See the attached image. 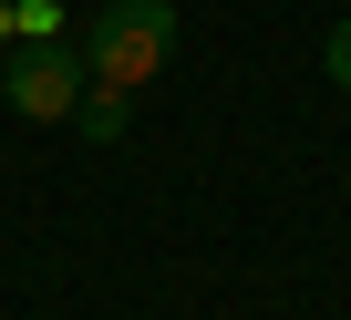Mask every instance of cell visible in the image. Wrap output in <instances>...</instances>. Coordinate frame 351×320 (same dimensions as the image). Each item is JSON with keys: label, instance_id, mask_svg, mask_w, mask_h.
Here are the masks:
<instances>
[{"label": "cell", "instance_id": "obj_1", "mask_svg": "<svg viewBox=\"0 0 351 320\" xmlns=\"http://www.w3.org/2000/svg\"><path fill=\"white\" fill-rule=\"evenodd\" d=\"M165 62H176V0H104V11H93V42H83V73L93 83L134 93Z\"/></svg>", "mask_w": 351, "mask_h": 320}, {"label": "cell", "instance_id": "obj_2", "mask_svg": "<svg viewBox=\"0 0 351 320\" xmlns=\"http://www.w3.org/2000/svg\"><path fill=\"white\" fill-rule=\"evenodd\" d=\"M83 52L73 42H11V73H0V103L11 114H32V124H62L73 103H83Z\"/></svg>", "mask_w": 351, "mask_h": 320}, {"label": "cell", "instance_id": "obj_3", "mask_svg": "<svg viewBox=\"0 0 351 320\" xmlns=\"http://www.w3.org/2000/svg\"><path fill=\"white\" fill-rule=\"evenodd\" d=\"M73 124H83V134H93V145H114V134H124V124H134V93H114V83H93V93H83V103H73Z\"/></svg>", "mask_w": 351, "mask_h": 320}, {"label": "cell", "instance_id": "obj_4", "mask_svg": "<svg viewBox=\"0 0 351 320\" xmlns=\"http://www.w3.org/2000/svg\"><path fill=\"white\" fill-rule=\"evenodd\" d=\"M320 73H330V83H341V93H351V21H341V32H330V42H320Z\"/></svg>", "mask_w": 351, "mask_h": 320}, {"label": "cell", "instance_id": "obj_5", "mask_svg": "<svg viewBox=\"0 0 351 320\" xmlns=\"http://www.w3.org/2000/svg\"><path fill=\"white\" fill-rule=\"evenodd\" d=\"M0 52H11V0H0Z\"/></svg>", "mask_w": 351, "mask_h": 320}]
</instances>
